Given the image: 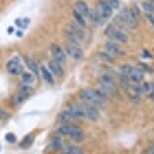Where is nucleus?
<instances>
[{"label": "nucleus", "instance_id": "obj_36", "mask_svg": "<svg viewBox=\"0 0 154 154\" xmlns=\"http://www.w3.org/2000/svg\"><path fill=\"white\" fill-rule=\"evenodd\" d=\"M0 150H1V147H0Z\"/></svg>", "mask_w": 154, "mask_h": 154}, {"label": "nucleus", "instance_id": "obj_33", "mask_svg": "<svg viewBox=\"0 0 154 154\" xmlns=\"http://www.w3.org/2000/svg\"><path fill=\"white\" fill-rule=\"evenodd\" d=\"M145 16L147 17L148 21H149L150 23H152L154 26V14H149V13H145Z\"/></svg>", "mask_w": 154, "mask_h": 154}, {"label": "nucleus", "instance_id": "obj_34", "mask_svg": "<svg viewBox=\"0 0 154 154\" xmlns=\"http://www.w3.org/2000/svg\"><path fill=\"white\" fill-rule=\"evenodd\" d=\"M150 96L152 100H154V83L152 85V90H151V93H150Z\"/></svg>", "mask_w": 154, "mask_h": 154}, {"label": "nucleus", "instance_id": "obj_30", "mask_svg": "<svg viewBox=\"0 0 154 154\" xmlns=\"http://www.w3.org/2000/svg\"><path fill=\"white\" fill-rule=\"evenodd\" d=\"M5 139L8 143H15L16 142V137L13 133H7L5 136Z\"/></svg>", "mask_w": 154, "mask_h": 154}, {"label": "nucleus", "instance_id": "obj_13", "mask_svg": "<svg viewBox=\"0 0 154 154\" xmlns=\"http://www.w3.org/2000/svg\"><path fill=\"white\" fill-rule=\"evenodd\" d=\"M49 69L51 70V72L54 74L56 77H62L63 76V73H64V71H63V68L60 63H58L57 61H55V60H52V61L49 62Z\"/></svg>", "mask_w": 154, "mask_h": 154}, {"label": "nucleus", "instance_id": "obj_24", "mask_svg": "<svg viewBox=\"0 0 154 154\" xmlns=\"http://www.w3.org/2000/svg\"><path fill=\"white\" fill-rule=\"evenodd\" d=\"M26 96L23 94L21 92H19L17 93V94H15L14 96H13V98H12V103L15 104V106H18V104H20V103H23L24 100H26Z\"/></svg>", "mask_w": 154, "mask_h": 154}, {"label": "nucleus", "instance_id": "obj_21", "mask_svg": "<svg viewBox=\"0 0 154 154\" xmlns=\"http://www.w3.org/2000/svg\"><path fill=\"white\" fill-rule=\"evenodd\" d=\"M83 149L79 146H75V145H70L66 149V154H83Z\"/></svg>", "mask_w": 154, "mask_h": 154}, {"label": "nucleus", "instance_id": "obj_4", "mask_svg": "<svg viewBox=\"0 0 154 154\" xmlns=\"http://www.w3.org/2000/svg\"><path fill=\"white\" fill-rule=\"evenodd\" d=\"M6 69L10 74L19 75L20 73L23 72V66L21 65L20 60H19L18 57H13L7 62Z\"/></svg>", "mask_w": 154, "mask_h": 154}, {"label": "nucleus", "instance_id": "obj_20", "mask_svg": "<svg viewBox=\"0 0 154 154\" xmlns=\"http://www.w3.org/2000/svg\"><path fill=\"white\" fill-rule=\"evenodd\" d=\"M32 142H34V136L32 135H26V137L23 139V141H21V143H20V147L21 148H29L31 145L32 144Z\"/></svg>", "mask_w": 154, "mask_h": 154}, {"label": "nucleus", "instance_id": "obj_16", "mask_svg": "<svg viewBox=\"0 0 154 154\" xmlns=\"http://www.w3.org/2000/svg\"><path fill=\"white\" fill-rule=\"evenodd\" d=\"M88 17L90 18V20H91L92 23L100 24H100L103 26V23H104V19H106V17H103V16L101 15L98 11H92V12H90Z\"/></svg>", "mask_w": 154, "mask_h": 154}, {"label": "nucleus", "instance_id": "obj_12", "mask_svg": "<svg viewBox=\"0 0 154 154\" xmlns=\"http://www.w3.org/2000/svg\"><path fill=\"white\" fill-rule=\"evenodd\" d=\"M68 31H69L71 34L76 38V40L78 41V42H80V41L83 40V38H84L83 29H82L81 26H78L77 23H71L70 27L68 29Z\"/></svg>", "mask_w": 154, "mask_h": 154}, {"label": "nucleus", "instance_id": "obj_3", "mask_svg": "<svg viewBox=\"0 0 154 154\" xmlns=\"http://www.w3.org/2000/svg\"><path fill=\"white\" fill-rule=\"evenodd\" d=\"M106 32V35H108V37L112 38V40H115L116 42H118V43L125 44V43H127V41H128L127 35H126L125 32H123L122 31H120V29H115L112 26H109L106 29V32Z\"/></svg>", "mask_w": 154, "mask_h": 154}, {"label": "nucleus", "instance_id": "obj_14", "mask_svg": "<svg viewBox=\"0 0 154 154\" xmlns=\"http://www.w3.org/2000/svg\"><path fill=\"white\" fill-rule=\"evenodd\" d=\"M106 53L109 55H111L112 57L120 56V55H122L123 53L122 50L120 49V47L112 42H108L106 44Z\"/></svg>", "mask_w": 154, "mask_h": 154}, {"label": "nucleus", "instance_id": "obj_8", "mask_svg": "<svg viewBox=\"0 0 154 154\" xmlns=\"http://www.w3.org/2000/svg\"><path fill=\"white\" fill-rule=\"evenodd\" d=\"M66 53L74 60H80L83 57V51L76 45H68L66 47Z\"/></svg>", "mask_w": 154, "mask_h": 154}, {"label": "nucleus", "instance_id": "obj_28", "mask_svg": "<svg viewBox=\"0 0 154 154\" xmlns=\"http://www.w3.org/2000/svg\"><path fill=\"white\" fill-rule=\"evenodd\" d=\"M129 10H130V13L132 14V16L139 21L141 14H140V10L138 9V7H137L136 5H133V6H131L130 8H129Z\"/></svg>", "mask_w": 154, "mask_h": 154}, {"label": "nucleus", "instance_id": "obj_22", "mask_svg": "<svg viewBox=\"0 0 154 154\" xmlns=\"http://www.w3.org/2000/svg\"><path fill=\"white\" fill-rule=\"evenodd\" d=\"M73 16H74V19H75L76 23L78 24V26H80L81 27L85 26L84 16H82L80 13H78L76 10H73Z\"/></svg>", "mask_w": 154, "mask_h": 154}, {"label": "nucleus", "instance_id": "obj_18", "mask_svg": "<svg viewBox=\"0 0 154 154\" xmlns=\"http://www.w3.org/2000/svg\"><path fill=\"white\" fill-rule=\"evenodd\" d=\"M41 72H42L43 79L47 82V83H49V84H54V83H55L54 78H53V75H52L51 71H49V70L45 67V66L41 67Z\"/></svg>", "mask_w": 154, "mask_h": 154}, {"label": "nucleus", "instance_id": "obj_27", "mask_svg": "<svg viewBox=\"0 0 154 154\" xmlns=\"http://www.w3.org/2000/svg\"><path fill=\"white\" fill-rule=\"evenodd\" d=\"M20 92L23 93V94H24L27 97L29 95H31L32 92H34V89L32 88L31 86H29V84H23L20 86Z\"/></svg>", "mask_w": 154, "mask_h": 154}, {"label": "nucleus", "instance_id": "obj_29", "mask_svg": "<svg viewBox=\"0 0 154 154\" xmlns=\"http://www.w3.org/2000/svg\"><path fill=\"white\" fill-rule=\"evenodd\" d=\"M133 66L130 65V64H123L122 66H121V71H122L123 75L128 77L129 74H130V72L132 71V69H133Z\"/></svg>", "mask_w": 154, "mask_h": 154}, {"label": "nucleus", "instance_id": "obj_26", "mask_svg": "<svg viewBox=\"0 0 154 154\" xmlns=\"http://www.w3.org/2000/svg\"><path fill=\"white\" fill-rule=\"evenodd\" d=\"M51 146L52 148H54L55 150H59L62 147V141L59 137H54L51 140Z\"/></svg>", "mask_w": 154, "mask_h": 154}, {"label": "nucleus", "instance_id": "obj_19", "mask_svg": "<svg viewBox=\"0 0 154 154\" xmlns=\"http://www.w3.org/2000/svg\"><path fill=\"white\" fill-rule=\"evenodd\" d=\"M142 8L145 13H149V14H154V3L149 1H143L142 2Z\"/></svg>", "mask_w": 154, "mask_h": 154}, {"label": "nucleus", "instance_id": "obj_9", "mask_svg": "<svg viewBox=\"0 0 154 154\" xmlns=\"http://www.w3.org/2000/svg\"><path fill=\"white\" fill-rule=\"evenodd\" d=\"M84 112H85V117L88 120L92 121V122H95V121L98 120L100 118V112L96 109L95 106H91V104H84Z\"/></svg>", "mask_w": 154, "mask_h": 154}, {"label": "nucleus", "instance_id": "obj_23", "mask_svg": "<svg viewBox=\"0 0 154 154\" xmlns=\"http://www.w3.org/2000/svg\"><path fill=\"white\" fill-rule=\"evenodd\" d=\"M26 64H27V66H29V69L38 75L41 69H38V66L37 64V62H35L34 60H32V59H26Z\"/></svg>", "mask_w": 154, "mask_h": 154}, {"label": "nucleus", "instance_id": "obj_5", "mask_svg": "<svg viewBox=\"0 0 154 154\" xmlns=\"http://www.w3.org/2000/svg\"><path fill=\"white\" fill-rule=\"evenodd\" d=\"M98 82H100L101 88H103V90H106V92H111L116 88L115 80L112 79V76L108 75V74L100 75V78H98Z\"/></svg>", "mask_w": 154, "mask_h": 154}, {"label": "nucleus", "instance_id": "obj_7", "mask_svg": "<svg viewBox=\"0 0 154 154\" xmlns=\"http://www.w3.org/2000/svg\"><path fill=\"white\" fill-rule=\"evenodd\" d=\"M97 7H98V12H100L103 17L108 18L109 16H112V10L114 9H112L111 7V5H109L106 0H98Z\"/></svg>", "mask_w": 154, "mask_h": 154}, {"label": "nucleus", "instance_id": "obj_2", "mask_svg": "<svg viewBox=\"0 0 154 154\" xmlns=\"http://www.w3.org/2000/svg\"><path fill=\"white\" fill-rule=\"evenodd\" d=\"M81 98L86 103L91 104L95 108L103 106L104 103H106V100H103V98H100L97 95V93L95 92V89H84L81 92Z\"/></svg>", "mask_w": 154, "mask_h": 154}, {"label": "nucleus", "instance_id": "obj_31", "mask_svg": "<svg viewBox=\"0 0 154 154\" xmlns=\"http://www.w3.org/2000/svg\"><path fill=\"white\" fill-rule=\"evenodd\" d=\"M106 1L111 5L112 9H117L120 5V0H106Z\"/></svg>", "mask_w": 154, "mask_h": 154}, {"label": "nucleus", "instance_id": "obj_25", "mask_svg": "<svg viewBox=\"0 0 154 154\" xmlns=\"http://www.w3.org/2000/svg\"><path fill=\"white\" fill-rule=\"evenodd\" d=\"M21 79H23V81L26 84H32V82L35 81V76L32 75V73L26 72V73H23V75H21Z\"/></svg>", "mask_w": 154, "mask_h": 154}, {"label": "nucleus", "instance_id": "obj_32", "mask_svg": "<svg viewBox=\"0 0 154 154\" xmlns=\"http://www.w3.org/2000/svg\"><path fill=\"white\" fill-rule=\"evenodd\" d=\"M8 117H9V114H8L7 112L0 109V120H5V119H7Z\"/></svg>", "mask_w": 154, "mask_h": 154}, {"label": "nucleus", "instance_id": "obj_11", "mask_svg": "<svg viewBox=\"0 0 154 154\" xmlns=\"http://www.w3.org/2000/svg\"><path fill=\"white\" fill-rule=\"evenodd\" d=\"M75 10L78 13H80L82 16H84V17L89 16L90 9L88 5L86 4V2L82 1V0H78V1L75 2Z\"/></svg>", "mask_w": 154, "mask_h": 154}, {"label": "nucleus", "instance_id": "obj_15", "mask_svg": "<svg viewBox=\"0 0 154 154\" xmlns=\"http://www.w3.org/2000/svg\"><path fill=\"white\" fill-rule=\"evenodd\" d=\"M128 78L134 82H140L143 79V72L138 68H133L130 74H129Z\"/></svg>", "mask_w": 154, "mask_h": 154}, {"label": "nucleus", "instance_id": "obj_35", "mask_svg": "<svg viewBox=\"0 0 154 154\" xmlns=\"http://www.w3.org/2000/svg\"><path fill=\"white\" fill-rule=\"evenodd\" d=\"M146 1H149V2H152V3H154V0H146Z\"/></svg>", "mask_w": 154, "mask_h": 154}, {"label": "nucleus", "instance_id": "obj_1", "mask_svg": "<svg viewBox=\"0 0 154 154\" xmlns=\"http://www.w3.org/2000/svg\"><path fill=\"white\" fill-rule=\"evenodd\" d=\"M58 133L64 135V136H69L75 141H81L84 138V132L79 127L75 125H63L58 128Z\"/></svg>", "mask_w": 154, "mask_h": 154}, {"label": "nucleus", "instance_id": "obj_6", "mask_svg": "<svg viewBox=\"0 0 154 154\" xmlns=\"http://www.w3.org/2000/svg\"><path fill=\"white\" fill-rule=\"evenodd\" d=\"M51 53L53 55L54 60L57 61L60 64H63L66 61V55L64 50L57 44H54V45L51 46Z\"/></svg>", "mask_w": 154, "mask_h": 154}, {"label": "nucleus", "instance_id": "obj_17", "mask_svg": "<svg viewBox=\"0 0 154 154\" xmlns=\"http://www.w3.org/2000/svg\"><path fill=\"white\" fill-rule=\"evenodd\" d=\"M72 119H73V117H72V115H71V112H69V109L62 111L57 116V121L59 123H67Z\"/></svg>", "mask_w": 154, "mask_h": 154}, {"label": "nucleus", "instance_id": "obj_10", "mask_svg": "<svg viewBox=\"0 0 154 154\" xmlns=\"http://www.w3.org/2000/svg\"><path fill=\"white\" fill-rule=\"evenodd\" d=\"M69 112L72 115L73 119H83V118H85L84 106L82 104L79 103L71 104L69 108Z\"/></svg>", "mask_w": 154, "mask_h": 154}]
</instances>
